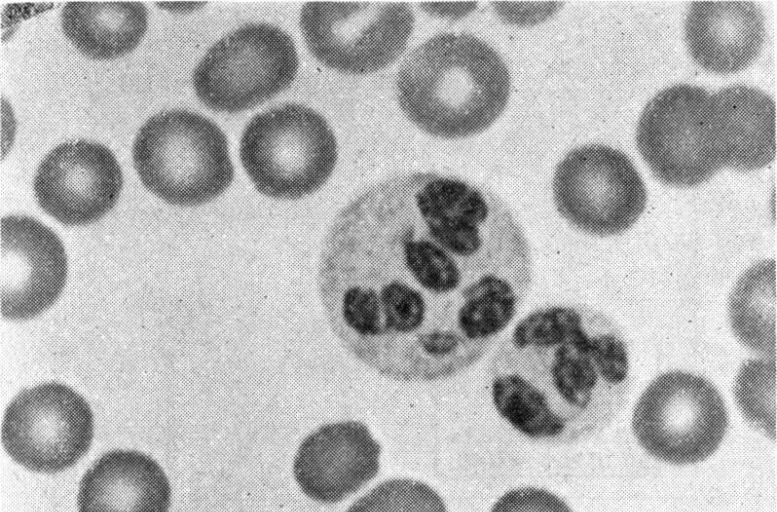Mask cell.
I'll return each instance as SVG.
<instances>
[{
    "mask_svg": "<svg viewBox=\"0 0 777 512\" xmlns=\"http://www.w3.org/2000/svg\"><path fill=\"white\" fill-rule=\"evenodd\" d=\"M299 60L292 38L268 23L245 24L214 43L194 69L198 99L208 108L236 113L287 89Z\"/></svg>",
    "mask_w": 777,
    "mask_h": 512,
    "instance_id": "cell-6",
    "label": "cell"
},
{
    "mask_svg": "<svg viewBox=\"0 0 777 512\" xmlns=\"http://www.w3.org/2000/svg\"><path fill=\"white\" fill-rule=\"evenodd\" d=\"M704 124L707 149L720 168L747 172L775 159V102L757 88L737 84L709 95Z\"/></svg>",
    "mask_w": 777,
    "mask_h": 512,
    "instance_id": "cell-15",
    "label": "cell"
},
{
    "mask_svg": "<svg viewBox=\"0 0 777 512\" xmlns=\"http://www.w3.org/2000/svg\"><path fill=\"white\" fill-rule=\"evenodd\" d=\"M776 266L762 261L747 270L730 298L732 329L750 349L775 356Z\"/></svg>",
    "mask_w": 777,
    "mask_h": 512,
    "instance_id": "cell-19",
    "label": "cell"
},
{
    "mask_svg": "<svg viewBox=\"0 0 777 512\" xmlns=\"http://www.w3.org/2000/svg\"><path fill=\"white\" fill-rule=\"evenodd\" d=\"M553 195L567 221L598 236L629 229L647 200L645 184L629 157L601 144L575 148L564 157L555 170Z\"/></svg>",
    "mask_w": 777,
    "mask_h": 512,
    "instance_id": "cell-9",
    "label": "cell"
},
{
    "mask_svg": "<svg viewBox=\"0 0 777 512\" xmlns=\"http://www.w3.org/2000/svg\"><path fill=\"white\" fill-rule=\"evenodd\" d=\"M123 174L103 144L71 140L51 150L37 168L33 189L39 206L68 226L98 221L117 203Z\"/></svg>",
    "mask_w": 777,
    "mask_h": 512,
    "instance_id": "cell-12",
    "label": "cell"
},
{
    "mask_svg": "<svg viewBox=\"0 0 777 512\" xmlns=\"http://www.w3.org/2000/svg\"><path fill=\"white\" fill-rule=\"evenodd\" d=\"M93 413L86 400L60 383L21 391L7 407L1 430L6 452L23 467L57 473L90 448Z\"/></svg>",
    "mask_w": 777,
    "mask_h": 512,
    "instance_id": "cell-10",
    "label": "cell"
},
{
    "mask_svg": "<svg viewBox=\"0 0 777 512\" xmlns=\"http://www.w3.org/2000/svg\"><path fill=\"white\" fill-rule=\"evenodd\" d=\"M628 372L624 340L605 316L579 305H547L504 336L487 379L498 414L541 440L583 431L612 414Z\"/></svg>",
    "mask_w": 777,
    "mask_h": 512,
    "instance_id": "cell-2",
    "label": "cell"
},
{
    "mask_svg": "<svg viewBox=\"0 0 777 512\" xmlns=\"http://www.w3.org/2000/svg\"><path fill=\"white\" fill-rule=\"evenodd\" d=\"M533 285V254L494 194L433 173L365 191L330 226L317 286L341 345L403 383L451 379L510 327Z\"/></svg>",
    "mask_w": 777,
    "mask_h": 512,
    "instance_id": "cell-1",
    "label": "cell"
},
{
    "mask_svg": "<svg viewBox=\"0 0 777 512\" xmlns=\"http://www.w3.org/2000/svg\"><path fill=\"white\" fill-rule=\"evenodd\" d=\"M406 3L308 2L300 28L311 54L323 65L346 74H368L394 62L413 29Z\"/></svg>",
    "mask_w": 777,
    "mask_h": 512,
    "instance_id": "cell-8",
    "label": "cell"
},
{
    "mask_svg": "<svg viewBox=\"0 0 777 512\" xmlns=\"http://www.w3.org/2000/svg\"><path fill=\"white\" fill-rule=\"evenodd\" d=\"M728 426L722 397L707 379L683 371L666 372L640 396L632 428L652 456L691 464L712 455Z\"/></svg>",
    "mask_w": 777,
    "mask_h": 512,
    "instance_id": "cell-7",
    "label": "cell"
},
{
    "mask_svg": "<svg viewBox=\"0 0 777 512\" xmlns=\"http://www.w3.org/2000/svg\"><path fill=\"white\" fill-rule=\"evenodd\" d=\"M1 314L7 319L33 318L49 308L67 278V257L59 237L29 216L0 222Z\"/></svg>",
    "mask_w": 777,
    "mask_h": 512,
    "instance_id": "cell-13",
    "label": "cell"
},
{
    "mask_svg": "<svg viewBox=\"0 0 777 512\" xmlns=\"http://www.w3.org/2000/svg\"><path fill=\"white\" fill-rule=\"evenodd\" d=\"M346 512H447L441 497L428 485L392 479L359 498Z\"/></svg>",
    "mask_w": 777,
    "mask_h": 512,
    "instance_id": "cell-21",
    "label": "cell"
},
{
    "mask_svg": "<svg viewBox=\"0 0 777 512\" xmlns=\"http://www.w3.org/2000/svg\"><path fill=\"white\" fill-rule=\"evenodd\" d=\"M141 2H68L61 13L67 39L91 59L109 60L133 51L147 30Z\"/></svg>",
    "mask_w": 777,
    "mask_h": 512,
    "instance_id": "cell-18",
    "label": "cell"
},
{
    "mask_svg": "<svg viewBox=\"0 0 777 512\" xmlns=\"http://www.w3.org/2000/svg\"><path fill=\"white\" fill-rule=\"evenodd\" d=\"M491 512H572L567 504L544 489L525 487L505 493Z\"/></svg>",
    "mask_w": 777,
    "mask_h": 512,
    "instance_id": "cell-22",
    "label": "cell"
},
{
    "mask_svg": "<svg viewBox=\"0 0 777 512\" xmlns=\"http://www.w3.org/2000/svg\"><path fill=\"white\" fill-rule=\"evenodd\" d=\"M709 95L702 87L678 84L662 90L645 106L637 126V148L662 183L695 187L721 169L705 139Z\"/></svg>",
    "mask_w": 777,
    "mask_h": 512,
    "instance_id": "cell-11",
    "label": "cell"
},
{
    "mask_svg": "<svg viewBox=\"0 0 777 512\" xmlns=\"http://www.w3.org/2000/svg\"><path fill=\"white\" fill-rule=\"evenodd\" d=\"M399 105L424 132L457 139L487 129L510 92L509 71L486 42L469 34H440L413 50L396 81Z\"/></svg>",
    "mask_w": 777,
    "mask_h": 512,
    "instance_id": "cell-3",
    "label": "cell"
},
{
    "mask_svg": "<svg viewBox=\"0 0 777 512\" xmlns=\"http://www.w3.org/2000/svg\"><path fill=\"white\" fill-rule=\"evenodd\" d=\"M132 158L144 187L177 206L215 199L234 177L224 132L210 119L183 109L150 117L135 137Z\"/></svg>",
    "mask_w": 777,
    "mask_h": 512,
    "instance_id": "cell-4",
    "label": "cell"
},
{
    "mask_svg": "<svg viewBox=\"0 0 777 512\" xmlns=\"http://www.w3.org/2000/svg\"><path fill=\"white\" fill-rule=\"evenodd\" d=\"M171 487L161 466L135 450H113L85 472L78 512H168Z\"/></svg>",
    "mask_w": 777,
    "mask_h": 512,
    "instance_id": "cell-17",
    "label": "cell"
},
{
    "mask_svg": "<svg viewBox=\"0 0 777 512\" xmlns=\"http://www.w3.org/2000/svg\"><path fill=\"white\" fill-rule=\"evenodd\" d=\"M380 451L362 422L326 424L300 444L293 464L294 477L309 498L337 503L377 475Z\"/></svg>",
    "mask_w": 777,
    "mask_h": 512,
    "instance_id": "cell-14",
    "label": "cell"
},
{
    "mask_svg": "<svg viewBox=\"0 0 777 512\" xmlns=\"http://www.w3.org/2000/svg\"><path fill=\"white\" fill-rule=\"evenodd\" d=\"M776 367L772 360H750L737 377L735 396L746 419L775 439Z\"/></svg>",
    "mask_w": 777,
    "mask_h": 512,
    "instance_id": "cell-20",
    "label": "cell"
},
{
    "mask_svg": "<svg viewBox=\"0 0 777 512\" xmlns=\"http://www.w3.org/2000/svg\"><path fill=\"white\" fill-rule=\"evenodd\" d=\"M241 163L263 195L300 199L317 191L337 161L336 138L318 112L285 103L253 117L240 140Z\"/></svg>",
    "mask_w": 777,
    "mask_h": 512,
    "instance_id": "cell-5",
    "label": "cell"
},
{
    "mask_svg": "<svg viewBox=\"0 0 777 512\" xmlns=\"http://www.w3.org/2000/svg\"><path fill=\"white\" fill-rule=\"evenodd\" d=\"M765 38L760 8L751 1L693 2L685 41L693 61L706 71L732 74L749 67Z\"/></svg>",
    "mask_w": 777,
    "mask_h": 512,
    "instance_id": "cell-16",
    "label": "cell"
}]
</instances>
